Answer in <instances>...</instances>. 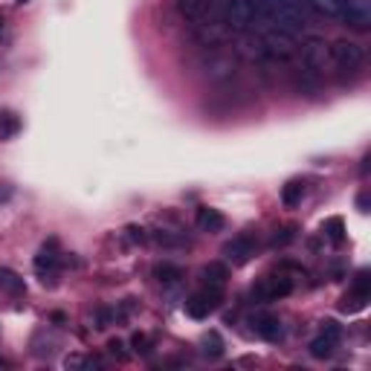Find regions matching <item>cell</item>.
Listing matches in <instances>:
<instances>
[{
	"label": "cell",
	"instance_id": "cell-11",
	"mask_svg": "<svg viewBox=\"0 0 371 371\" xmlns=\"http://www.w3.org/2000/svg\"><path fill=\"white\" fill-rule=\"evenodd\" d=\"M235 56H229V53H220V50H212L209 53V59H206V64H203V73H206V78H212V81H226V78H232V73H235Z\"/></svg>",
	"mask_w": 371,
	"mask_h": 371
},
{
	"label": "cell",
	"instance_id": "cell-22",
	"mask_svg": "<svg viewBox=\"0 0 371 371\" xmlns=\"http://www.w3.org/2000/svg\"><path fill=\"white\" fill-rule=\"evenodd\" d=\"M200 354H203V357H209V360L223 357V340H220V334H218V331L203 334V340H200Z\"/></svg>",
	"mask_w": 371,
	"mask_h": 371
},
{
	"label": "cell",
	"instance_id": "cell-35",
	"mask_svg": "<svg viewBox=\"0 0 371 371\" xmlns=\"http://www.w3.org/2000/svg\"><path fill=\"white\" fill-rule=\"evenodd\" d=\"M0 368H6V360H4V357H0Z\"/></svg>",
	"mask_w": 371,
	"mask_h": 371
},
{
	"label": "cell",
	"instance_id": "cell-20",
	"mask_svg": "<svg viewBox=\"0 0 371 371\" xmlns=\"http://www.w3.org/2000/svg\"><path fill=\"white\" fill-rule=\"evenodd\" d=\"M302 198H305V180H290L282 189V203L288 209H296L302 203Z\"/></svg>",
	"mask_w": 371,
	"mask_h": 371
},
{
	"label": "cell",
	"instance_id": "cell-27",
	"mask_svg": "<svg viewBox=\"0 0 371 371\" xmlns=\"http://www.w3.org/2000/svg\"><path fill=\"white\" fill-rule=\"evenodd\" d=\"M154 241L163 244V247H183V244H186V238L174 235V232H168V229H157V232H154Z\"/></svg>",
	"mask_w": 371,
	"mask_h": 371
},
{
	"label": "cell",
	"instance_id": "cell-16",
	"mask_svg": "<svg viewBox=\"0 0 371 371\" xmlns=\"http://www.w3.org/2000/svg\"><path fill=\"white\" fill-rule=\"evenodd\" d=\"M319 73H313L310 67H305V64H299L296 70H293V84H296V90H302V93H308V96H313V93L319 90Z\"/></svg>",
	"mask_w": 371,
	"mask_h": 371
},
{
	"label": "cell",
	"instance_id": "cell-9",
	"mask_svg": "<svg viewBox=\"0 0 371 371\" xmlns=\"http://www.w3.org/2000/svg\"><path fill=\"white\" fill-rule=\"evenodd\" d=\"M220 255H223L232 267L247 264V261L255 255V241H253V235H235L232 241H226V244L220 247Z\"/></svg>",
	"mask_w": 371,
	"mask_h": 371
},
{
	"label": "cell",
	"instance_id": "cell-2",
	"mask_svg": "<svg viewBox=\"0 0 371 371\" xmlns=\"http://www.w3.org/2000/svg\"><path fill=\"white\" fill-rule=\"evenodd\" d=\"M261 44H264V56H267L264 61H288L299 50L296 35H290L285 29H267V32H261Z\"/></svg>",
	"mask_w": 371,
	"mask_h": 371
},
{
	"label": "cell",
	"instance_id": "cell-7",
	"mask_svg": "<svg viewBox=\"0 0 371 371\" xmlns=\"http://www.w3.org/2000/svg\"><path fill=\"white\" fill-rule=\"evenodd\" d=\"M340 340H342L340 325L328 319V322H322V334L310 340L308 351H310V357H316V360H328V357H334V351H337Z\"/></svg>",
	"mask_w": 371,
	"mask_h": 371
},
{
	"label": "cell",
	"instance_id": "cell-10",
	"mask_svg": "<svg viewBox=\"0 0 371 371\" xmlns=\"http://www.w3.org/2000/svg\"><path fill=\"white\" fill-rule=\"evenodd\" d=\"M232 32L223 26V21H203V24H198V32H195V41L203 46V50H220V46L226 44V38H229Z\"/></svg>",
	"mask_w": 371,
	"mask_h": 371
},
{
	"label": "cell",
	"instance_id": "cell-12",
	"mask_svg": "<svg viewBox=\"0 0 371 371\" xmlns=\"http://www.w3.org/2000/svg\"><path fill=\"white\" fill-rule=\"evenodd\" d=\"M212 9H218L215 0H177V15L189 24H203V21H212Z\"/></svg>",
	"mask_w": 371,
	"mask_h": 371
},
{
	"label": "cell",
	"instance_id": "cell-15",
	"mask_svg": "<svg viewBox=\"0 0 371 371\" xmlns=\"http://www.w3.org/2000/svg\"><path fill=\"white\" fill-rule=\"evenodd\" d=\"M195 223H198L200 232H220L226 226V218H223V212H218L212 206H203V209H198Z\"/></svg>",
	"mask_w": 371,
	"mask_h": 371
},
{
	"label": "cell",
	"instance_id": "cell-34",
	"mask_svg": "<svg viewBox=\"0 0 371 371\" xmlns=\"http://www.w3.org/2000/svg\"><path fill=\"white\" fill-rule=\"evenodd\" d=\"M4 29H6V21H4V18H0V38H4Z\"/></svg>",
	"mask_w": 371,
	"mask_h": 371
},
{
	"label": "cell",
	"instance_id": "cell-29",
	"mask_svg": "<svg viewBox=\"0 0 371 371\" xmlns=\"http://www.w3.org/2000/svg\"><path fill=\"white\" fill-rule=\"evenodd\" d=\"M131 345H133V351H139V354H148V351H151V340H148L146 334H133Z\"/></svg>",
	"mask_w": 371,
	"mask_h": 371
},
{
	"label": "cell",
	"instance_id": "cell-30",
	"mask_svg": "<svg viewBox=\"0 0 371 371\" xmlns=\"http://www.w3.org/2000/svg\"><path fill=\"white\" fill-rule=\"evenodd\" d=\"M108 351H111L116 360H128V351H125V342H122V340H111V342H108Z\"/></svg>",
	"mask_w": 371,
	"mask_h": 371
},
{
	"label": "cell",
	"instance_id": "cell-31",
	"mask_svg": "<svg viewBox=\"0 0 371 371\" xmlns=\"http://www.w3.org/2000/svg\"><path fill=\"white\" fill-rule=\"evenodd\" d=\"M64 365H67V368H81V365H84V357L73 354V357H67V360H64Z\"/></svg>",
	"mask_w": 371,
	"mask_h": 371
},
{
	"label": "cell",
	"instance_id": "cell-23",
	"mask_svg": "<svg viewBox=\"0 0 371 371\" xmlns=\"http://www.w3.org/2000/svg\"><path fill=\"white\" fill-rule=\"evenodd\" d=\"M351 293H357L360 299H371V273L368 270H360L351 282Z\"/></svg>",
	"mask_w": 371,
	"mask_h": 371
},
{
	"label": "cell",
	"instance_id": "cell-24",
	"mask_svg": "<svg viewBox=\"0 0 371 371\" xmlns=\"http://www.w3.org/2000/svg\"><path fill=\"white\" fill-rule=\"evenodd\" d=\"M322 232H328V238H331L334 244H340V241L345 238V223H342V218H328V220H325V226H322Z\"/></svg>",
	"mask_w": 371,
	"mask_h": 371
},
{
	"label": "cell",
	"instance_id": "cell-36",
	"mask_svg": "<svg viewBox=\"0 0 371 371\" xmlns=\"http://www.w3.org/2000/svg\"><path fill=\"white\" fill-rule=\"evenodd\" d=\"M18 4H29V0H18Z\"/></svg>",
	"mask_w": 371,
	"mask_h": 371
},
{
	"label": "cell",
	"instance_id": "cell-19",
	"mask_svg": "<svg viewBox=\"0 0 371 371\" xmlns=\"http://www.w3.org/2000/svg\"><path fill=\"white\" fill-rule=\"evenodd\" d=\"M308 4H310V9L316 15L331 18V21H337L342 15V9H345V0H308Z\"/></svg>",
	"mask_w": 371,
	"mask_h": 371
},
{
	"label": "cell",
	"instance_id": "cell-25",
	"mask_svg": "<svg viewBox=\"0 0 371 371\" xmlns=\"http://www.w3.org/2000/svg\"><path fill=\"white\" fill-rule=\"evenodd\" d=\"M365 305H368V299H360L357 293L348 290V293L342 296V302H340V310H342V313H357V310H362Z\"/></svg>",
	"mask_w": 371,
	"mask_h": 371
},
{
	"label": "cell",
	"instance_id": "cell-14",
	"mask_svg": "<svg viewBox=\"0 0 371 371\" xmlns=\"http://www.w3.org/2000/svg\"><path fill=\"white\" fill-rule=\"evenodd\" d=\"M56 267H59V241L50 238L41 247V253L35 255V273L41 275V282H46V275H53Z\"/></svg>",
	"mask_w": 371,
	"mask_h": 371
},
{
	"label": "cell",
	"instance_id": "cell-26",
	"mask_svg": "<svg viewBox=\"0 0 371 371\" xmlns=\"http://www.w3.org/2000/svg\"><path fill=\"white\" fill-rule=\"evenodd\" d=\"M293 238H296V226H282V229H275V235L270 238V247H288Z\"/></svg>",
	"mask_w": 371,
	"mask_h": 371
},
{
	"label": "cell",
	"instance_id": "cell-33",
	"mask_svg": "<svg viewBox=\"0 0 371 371\" xmlns=\"http://www.w3.org/2000/svg\"><path fill=\"white\" fill-rule=\"evenodd\" d=\"M368 163H371V157H368V154H365V157H362V168H360V171H362V177H365V174H368Z\"/></svg>",
	"mask_w": 371,
	"mask_h": 371
},
{
	"label": "cell",
	"instance_id": "cell-8",
	"mask_svg": "<svg viewBox=\"0 0 371 371\" xmlns=\"http://www.w3.org/2000/svg\"><path fill=\"white\" fill-rule=\"evenodd\" d=\"M250 328H253V334H258L267 342H278V340L285 337L282 319H278L275 313H267V310H258V313L250 316Z\"/></svg>",
	"mask_w": 371,
	"mask_h": 371
},
{
	"label": "cell",
	"instance_id": "cell-5",
	"mask_svg": "<svg viewBox=\"0 0 371 371\" xmlns=\"http://www.w3.org/2000/svg\"><path fill=\"white\" fill-rule=\"evenodd\" d=\"M296 53L302 56V64L310 67V70L319 73V76L331 70V53H328V44H325L322 38H316V35H310Z\"/></svg>",
	"mask_w": 371,
	"mask_h": 371
},
{
	"label": "cell",
	"instance_id": "cell-21",
	"mask_svg": "<svg viewBox=\"0 0 371 371\" xmlns=\"http://www.w3.org/2000/svg\"><path fill=\"white\" fill-rule=\"evenodd\" d=\"M154 278H157L160 285H177L180 278H183V267L163 261V264H157V267H154Z\"/></svg>",
	"mask_w": 371,
	"mask_h": 371
},
{
	"label": "cell",
	"instance_id": "cell-28",
	"mask_svg": "<svg viewBox=\"0 0 371 371\" xmlns=\"http://www.w3.org/2000/svg\"><path fill=\"white\" fill-rule=\"evenodd\" d=\"M15 131H18V119H15L12 113H4V116H0V139H9Z\"/></svg>",
	"mask_w": 371,
	"mask_h": 371
},
{
	"label": "cell",
	"instance_id": "cell-3",
	"mask_svg": "<svg viewBox=\"0 0 371 371\" xmlns=\"http://www.w3.org/2000/svg\"><path fill=\"white\" fill-rule=\"evenodd\" d=\"M253 0H223V6H220V21L229 32H247L253 26Z\"/></svg>",
	"mask_w": 371,
	"mask_h": 371
},
{
	"label": "cell",
	"instance_id": "cell-17",
	"mask_svg": "<svg viewBox=\"0 0 371 371\" xmlns=\"http://www.w3.org/2000/svg\"><path fill=\"white\" fill-rule=\"evenodd\" d=\"M200 278H203V285H209V288H223L226 278H229V267L223 261H209L200 270Z\"/></svg>",
	"mask_w": 371,
	"mask_h": 371
},
{
	"label": "cell",
	"instance_id": "cell-4",
	"mask_svg": "<svg viewBox=\"0 0 371 371\" xmlns=\"http://www.w3.org/2000/svg\"><path fill=\"white\" fill-rule=\"evenodd\" d=\"M293 278L288 273H273V275H264L261 282L253 288V296L258 302H278V299H285L293 293Z\"/></svg>",
	"mask_w": 371,
	"mask_h": 371
},
{
	"label": "cell",
	"instance_id": "cell-13",
	"mask_svg": "<svg viewBox=\"0 0 371 371\" xmlns=\"http://www.w3.org/2000/svg\"><path fill=\"white\" fill-rule=\"evenodd\" d=\"M345 26L351 29H368L371 26V0H345V9L340 15Z\"/></svg>",
	"mask_w": 371,
	"mask_h": 371
},
{
	"label": "cell",
	"instance_id": "cell-1",
	"mask_svg": "<svg viewBox=\"0 0 371 371\" xmlns=\"http://www.w3.org/2000/svg\"><path fill=\"white\" fill-rule=\"evenodd\" d=\"M328 53H331V70H337L342 81L348 76H357L362 70V64H365V53H362V46L357 41L340 38V41H334L328 46Z\"/></svg>",
	"mask_w": 371,
	"mask_h": 371
},
{
	"label": "cell",
	"instance_id": "cell-6",
	"mask_svg": "<svg viewBox=\"0 0 371 371\" xmlns=\"http://www.w3.org/2000/svg\"><path fill=\"white\" fill-rule=\"evenodd\" d=\"M223 302V288H209L203 285L189 302H186V313H189L192 319H206L212 310H218Z\"/></svg>",
	"mask_w": 371,
	"mask_h": 371
},
{
	"label": "cell",
	"instance_id": "cell-18",
	"mask_svg": "<svg viewBox=\"0 0 371 371\" xmlns=\"http://www.w3.org/2000/svg\"><path fill=\"white\" fill-rule=\"evenodd\" d=\"M0 290L9 293V296H24L26 293V285H24V278L9 270V267H0Z\"/></svg>",
	"mask_w": 371,
	"mask_h": 371
},
{
	"label": "cell",
	"instance_id": "cell-32",
	"mask_svg": "<svg viewBox=\"0 0 371 371\" xmlns=\"http://www.w3.org/2000/svg\"><path fill=\"white\" fill-rule=\"evenodd\" d=\"M357 209H360V212H368V195H360V198H357Z\"/></svg>",
	"mask_w": 371,
	"mask_h": 371
}]
</instances>
